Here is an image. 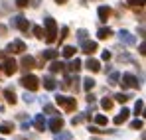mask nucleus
I'll list each match as a JSON object with an SVG mask.
<instances>
[{
    "mask_svg": "<svg viewBox=\"0 0 146 140\" xmlns=\"http://www.w3.org/2000/svg\"><path fill=\"white\" fill-rule=\"evenodd\" d=\"M55 140H71V132H55Z\"/></svg>",
    "mask_w": 146,
    "mask_h": 140,
    "instance_id": "25",
    "label": "nucleus"
},
{
    "mask_svg": "<svg viewBox=\"0 0 146 140\" xmlns=\"http://www.w3.org/2000/svg\"><path fill=\"white\" fill-rule=\"evenodd\" d=\"M34 126L38 130H44L46 128V118H44V115H38V117L34 118Z\"/></svg>",
    "mask_w": 146,
    "mask_h": 140,
    "instance_id": "20",
    "label": "nucleus"
},
{
    "mask_svg": "<svg viewBox=\"0 0 146 140\" xmlns=\"http://www.w3.org/2000/svg\"><path fill=\"white\" fill-rule=\"evenodd\" d=\"M119 79H121V73H119V71H113V73H111V77H109L111 85H117V83H119Z\"/></svg>",
    "mask_w": 146,
    "mask_h": 140,
    "instance_id": "28",
    "label": "nucleus"
},
{
    "mask_svg": "<svg viewBox=\"0 0 146 140\" xmlns=\"http://www.w3.org/2000/svg\"><path fill=\"white\" fill-rule=\"evenodd\" d=\"M46 126H49L53 132H59V130L63 128V118L61 117H53L49 122H46Z\"/></svg>",
    "mask_w": 146,
    "mask_h": 140,
    "instance_id": "9",
    "label": "nucleus"
},
{
    "mask_svg": "<svg viewBox=\"0 0 146 140\" xmlns=\"http://www.w3.org/2000/svg\"><path fill=\"white\" fill-rule=\"evenodd\" d=\"M115 99H117L119 103H126V101L130 99V95H128V93H117V95H115Z\"/></svg>",
    "mask_w": 146,
    "mask_h": 140,
    "instance_id": "30",
    "label": "nucleus"
},
{
    "mask_svg": "<svg viewBox=\"0 0 146 140\" xmlns=\"http://www.w3.org/2000/svg\"><path fill=\"white\" fill-rule=\"evenodd\" d=\"M81 49H83V53H87V55H93V53L97 51V42L83 40V42H81Z\"/></svg>",
    "mask_w": 146,
    "mask_h": 140,
    "instance_id": "8",
    "label": "nucleus"
},
{
    "mask_svg": "<svg viewBox=\"0 0 146 140\" xmlns=\"http://www.w3.org/2000/svg\"><path fill=\"white\" fill-rule=\"evenodd\" d=\"M77 40H79V42L87 40V30H77Z\"/></svg>",
    "mask_w": 146,
    "mask_h": 140,
    "instance_id": "33",
    "label": "nucleus"
},
{
    "mask_svg": "<svg viewBox=\"0 0 146 140\" xmlns=\"http://www.w3.org/2000/svg\"><path fill=\"white\" fill-rule=\"evenodd\" d=\"M0 140H4V138H0Z\"/></svg>",
    "mask_w": 146,
    "mask_h": 140,
    "instance_id": "45",
    "label": "nucleus"
},
{
    "mask_svg": "<svg viewBox=\"0 0 146 140\" xmlns=\"http://www.w3.org/2000/svg\"><path fill=\"white\" fill-rule=\"evenodd\" d=\"M44 113H48V115H59V113L55 111V107H53V105H49V103L44 105Z\"/></svg>",
    "mask_w": 146,
    "mask_h": 140,
    "instance_id": "26",
    "label": "nucleus"
},
{
    "mask_svg": "<svg viewBox=\"0 0 146 140\" xmlns=\"http://www.w3.org/2000/svg\"><path fill=\"white\" fill-rule=\"evenodd\" d=\"M20 65H22L26 71H30V69H34V67H36V59H34L32 55H24V57H22V61H20Z\"/></svg>",
    "mask_w": 146,
    "mask_h": 140,
    "instance_id": "12",
    "label": "nucleus"
},
{
    "mask_svg": "<svg viewBox=\"0 0 146 140\" xmlns=\"http://www.w3.org/2000/svg\"><path fill=\"white\" fill-rule=\"evenodd\" d=\"M65 69V65L61 63V61H57V59H51V65H49V71L51 73H59V71Z\"/></svg>",
    "mask_w": 146,
    "mask_h": 140,
    "instance_id": "16",
    "label": "nucleus"
},
{
    "mask_svg": "<svg viewBox=\"0 0 146 140\" xmlns=\"http://www.w3.org/2000/svg\"><path fill=\"white\" fill-rule=\"evenodd\" d=\"M142 126H144V122H142L140 118H136V120H132V122H130V128H132V130H140Z\"/></svg>",
    "mask_w": 146,
    "mask_h": 140,
    "instance_id": "29",
    "label": "nucleus"
},
{
    "mask_svg": "<svg viewBox=\"0 0 146 140\" xmlns=\"http://www.w3.org/2000/svg\"><path fill=\"white\" fill-rule=\"evenodd\" d=\"M16 71H18V63H16L12 57H8L6 63H4V73H6V75H14Z\"/></svg>",
    "mask_w": 146,
    "mask_h": 140,
    "instance_id": "10",
    "label": "nucleus"
},
{
    "mask_svg": "<svg viewBox=\"0 0 146 140\" xmlns=\"http://www.w3.org/2000/svg\"><path fill=\"white\" fill-rule=\"evenodd\" d=\"M119 40H121L124 46H134V44H136V38H134L128 30H121V32H119Z\"/></svg>",
    "mask_w": 146,
    "mask_h": 140,
    "instance_id": "7",
    "label": "nucleus"
},
{
    "mask_svg": "<svg viewBox=\"0 0 146 140\" xmlns=\"http://www.w3.org/2000/svg\"><path fill=\"white\" fill-rule=\"evenodd\" d=\"M97 14H99V20H101V22H107L109 16H111V8H109V6H99Z\"/></svg>",
    "mask_w": 146,
    "mask_h": 140,
    "instance_id": "13",
    "label": "nucleus"
},
{
    "mask_svg": "<svg viewBox=\"0 0 146 140\" xmlns=\"http://www.w3.org/2000/svg\"><path fill=\"white\" fill-rule=\"evenodd\" d=\"M42 83H44V87H46L48 91H53V89L57 87V83H55V79H53V77H49V75H46V77L42 79Z\"/></svg>",
    "mask_w": 146,
    "mask_h": 140,
    "instance_id": "14",
    "label": "nucleus"
},
{
    "mask_svg": "<svg viewBox=\"0 0 146 140\" xmlns=\"http://www.w3.org/2000/svg\"><path fill=\"white\" fill-rule=\"evenodd\" d=\"M95 122H97V124H107L109 120H107L105 115H97V117H95Z\"/></svg>",
    "mask_w": 146,
    "mask_h": 140,
    "instance_id": "34",
    "label": "nucleus"
},
{
    "mask_svg": "<svg viewBox=\"0 0 146 140\" xmlns=\"http://www.w3.org/2000/svg\"><path fill=\"white\" fill-rule=\"evenodd\" d=\"M44 26H46V30H44V38H46V42L48 44H53L55 40H57V24L53 18H46L44 20Z\"/></svg>",
    "mask_w": 146,
    "mask_h": 140,
    "instance_id": "1",
    "label": "nucleus"
},
{
    "mask_svg": "<svg viewBox=\"0 0 146 140\" xmlns=\"http://www.w3.org/2000/svg\"><path fill=\"white\" fill-rule=\"evenodd\" d=\"M10 26H12V28H18V30H22V32H28V28H30V22L26 20L24 16H16V18H12Z\"/></svg>",
    "mask_w": 146,
    "mask_h": 140,
    "instance_id": "6",
    "label": "nucleus"
},
{
    "mask_svg": "<svg viewBox=\"0 0 146 140\" xmlns=\"http://www.w3.org/2000/svg\"><path fill=\"white\" fill-rule=\"evenodd\" d=\"M0 57H2V53H0Z\"/></svg>",
    "mask_w": 146,
    "mask_h": 140,
    "instance_id": "44",
    "label": "nucleus"
},
{
    "mask_svg": "<svg viewBox=\"0 0 146 140\" xmlns=\"http://www.w3.org/2000/svg\"><path fill=\"white\" fill-rule=\"evenodd\" d=\"M67 34H69V28H67V26H63V28H61V36H59V40L63 42V40L67 38Z\"/></svg>",
    "mask_w": 146,
    "mask_h": 140,
    "instance_id": "35",
    "label": "nucleus"
},
{
    "mask_svg": "<svg viewBox=\"0 0 146 140\" xmlns=\"http://www.w3.org/2000/svg\"><path fill=\"white\" fill-rule=\"evenodd\" d=\"M93 87H95V79H91V77H85V79H83V89H85V91H91Z\"/></svg>",
    "mask_w": 146,
    "mask_h": 140,
    "instance_id": "24",
    "label": "nucleus"
},
{
    "mask_svg": "<svg viewBox=\"0 0 146 140\" xmlns=\"http://www.w3.org/2000/svg\"><path fill=\"white\" fill-rule=\"evenodd\" d=\"M67 69H69V73H77V71L81 69V59H71L69 61V65H67Z\"/></svg>",
    "mask_w": 146,
    "mask_h": 140,
    "instance_id": "18",
    "label": "nucleus"
},
{
    "mask_svg": "<svg viewBox=\"0 0 146 140\" xmlns=\"http://www.w3.org/2000/svg\"><path fill=\"white\" fill-rule=\"evenodd\" d=\"M101 57H103L105 61H109V59H111V51H109V49H105V51L101 53Z\"/></svg>",
    "mask_w": 146,
    "mask_h": 140,
    "instance_id": "38",
    "label": "nucleus"
},
{
    "mask_svg": "<svg viewBox=\"0 0 146 140\" xmlns=\"http://www.w3.org/2000/svg\"><path fill=\"white\" fill-rule=\"evenodd\" d=\"M142 109H144V101H142V99H138V101H136V105H134V113H136V115H140V113H142Z\"/></svg>",
    "mask_w": 146,
    "mask_h": 140,
    "instance_id": "32",
    "label": "nucleus"
},
{
    "mask_svg": "<svg viewBox=\"0 0 146 140\" xmlns=\"http://www.w3.org/2000/svg\"><path fill=\"white\" fill-rule=\"evenodd\" d=\"M16 4H18L20 8H26V6L30 4V0H16Z\"/></svg>",
    "mask_w": 146,
    "mask_h": 140,
    "instance_id": "39",
    "label": "nucleus"
},
{
    "mask_svg": "<svg viewBox=\"0 0 146 140\" xmlns=\"http://www.w3.org/2000/svg\"><path fill=\"white\" fill-rule=\"evenodd\" d=\"M6 51H8V53H24L26 51V44L22 42V40H14L12 44H8Z\"/></svg>",
    "mask_w": 146,
    "mask_h": 140,
    "instance_id": "5",
    "label": "nucleus"
},
{
    "mask_svg": "<svg viewBox=\"0 0 146 140\" xmlns=\"http://www.w3.org/2000/svg\"><path fill=\"white\" fill-rule=\"evenodd\" d=\"M130 6H144V0H128Z\"/></svg>",
    "mask_w": 146,
    "mask_h": 140,
    "instance_id": "37",
    "label": "nucleus"
},
{
    "mask_svg": "<svg viewBox=\"0 0 146 140\" xmlns=\"http://www.w3.org/2000/svg\"><path fill=\"white\" fill-rule=\"evenodd\" d=\"M55 105L61 107V109L67 111V113H71V111L77 109V101H75L73 97H65V95H57V97H55Z\"/></svg>",
    "mask_w": 146,
    "mask_h": 140,
    "instance_id": "2",
    "label": "nucleus"
},
{
    "mask_svg": "<svg viewBox=\"0 0 146 140\" xmlns=\"http://www.w3.org/2000/svg\"><path fill=\"white\" fill-rule=\"evenodd\" d=\"M138 49H140V53H142V55L146 53V51H144V49H146V46H144V44H140V47H138Z\"/></svg>",
    "mask_w": 146,
    "mask_h": 140,
    "instance_id": "42",
    "label": "nucleus"
},
{
    "mask_svg": "<svg viewBox=\"0 0 146 140\" xmlns=\"http://www.w3.org/2000/svg\"><path fill=\"white\" fill-rule=\"evenodd\" d=\"M101 107H103L105 111H111V109H113V101H111V99H103V101H101Z\"/></svg>",
    "mask_w": 146,
    "mask_h": 140,
    "instance_id": "31",
    "label": "nucleus"
},
{
    "mask_svg": "<svg viewBox=\"0 0 146 140\" xmlns=\"http://www.w3.org/2000/svg\"><path fill=\"white\" fill-rule=\"evenodd\" d=\"M128 115H130V111H128V109H122L121 113H119V117H115V124H122V122H126Z\"/></svg>",
    "mask_w": 146,
    "mask_h": 140,
    "instance_id": "15",
    "label": "nucleus"
},
{
    "mask_svg": "<svg viewBox=\"0 0 146 140\" xmlns=\"http://www.w3.org/2000/svg\"><path fill=\"white\" fill-rule=\"evenodd\" d=\"M55 2H57V4H65L67 0H55Z\"/></svg>",
    "mask_w": 146,
    "mask_h": 140,
    "instance_id": "43",
    "label": "nucleus"
},
{
    "mask_svg": "<svg viewBox=\"0 0 146 140\" xmlns=\"http://www.w3.org/2000/svg\"><path fill=\"white\" fill-rule=\"evenodd\" d=\"M14 130V124L10 122V120H6V122H0V134H10Z\"/></svg>",
    "mask_w": 146,
    "mask_h": 140,
    "instance_id": "17",
    "label": "nucleus"
},
{
    "mask_svg": "<svg viewBox=\"0 0 146 140\" xmlns=\"http://www.w3.org/2000/svg\"><path fill=\"white\" fill-rule=\"evenodd\" d=\"M59 53L55 51V49H46V51H42V59L46 61V59H55Z\"/></svg>",
    "mask_w": 146,
    "mask_h": 140,
    "instance_id": "21",
    "label": "nucleus"
},
{
    "mask_svg": "<svg viewBox=\"0 0 146 140\" xmlns=\"http://www.w3.org/2000/svg\"><path fill=\"white\" fill-rule=\"evenodd\" d=\"M20 85L34 93V91H38V87H40V79H38L36 75H24V77L20 79Z\"/></svg>",
    "mask_w": 146,
    "mask_h": 140,
    "instance_id": "3",
    "label": "nucleus"
},
{
    "mask_svg": "<svg viewBox=\"0 0 146 140\" xmlns=\"http://www.w3.org/2000/svg\"><path fill=\"white\" fill-rule=\"evenodd\" d=\"M121 85H122V89H126V87L138 89V87H140V83H138L136 75H132V73H124V75H122V77H121Z\"/></svg>",
    "mask_w": 146,
    "mask_h": 140,
    "instance_id": "4",
    "label": "nucleus"
},
{
    "mask_svg": "<svg viewBox=\"0 0 146 140\" xmlns=\"http://www.w3.org/2000/svg\"><path fill=\"white\" fill-rule=\"evenodd\" d=\"M32 32H34V36H36V38H40V40L44 38V28H42V26H34V28H32Z\"/></svg>",
    "mask_w": 146,
    "mask_h": 140,
    "instance_id": "27",
    "label": "nucleus"
},
{
    "mask_svg": "<svg viewBox=\"0 0 146 140\" xmlns=\"http://www.w3.org/2000/svg\"><path fill=\"white\" fill-rule=\"evenodd\" d=\"M4 97H6V103H10V105H14L18 99H16V93L12 91V89H6L4 91Z\"/></svg>",
    "mask_w": 146,
    "mask_h": 140,
    "instance_id": "22",
    "label": "nucleus"
},
{
    "mask_svg": "<svg viewBox=\"0 0 146 140\" xmlns=\"http://www.w3.org/2000/svg\"><path fill=\"white\" fill-rule=\"evenodd\" d=\"M85 67L91 71V73H97V71H101V61L95 59V57H89L87 63H85Z\"/></svg>",
    "mask_w": 146,
    "mask_h": 140,
    "instance_id": "11",
    "label": "nucleus"
},
{
    "mask_svg": "<svg viewBox=\"0 0 146 140\" xmlns=\"http://www.w3.org/2000/svg\"><path fill=\"white\" fill-rule=\"evenodd\" d=\"M111 36H113V30H111V28H101L97 32L99 40H107V38H111Z\"/></svg>",
    "mask_w": 146,
    "mask_h": 140,
    "instance_id": "19",
    "label": "nucleus"
},
{
    "mask_svg": "<svg viewBox=\"0 0 146 140\" xmlns=\"http://www.w3.org/2000/svg\"><path fill=\"white\" fill-rule=\"evenodd\" d=\"M24 101H26V103H32V101H34V97H32L30 93H26L24 95Z\"/></svg>",
    "mask_w": 146,
    "mask_h": 140,
    "instance_id": "41",
    "label": "nucleus"
},
{
    "mask_svg": "<svg viewBox=\"0 0 146 140\" xmlns=\"http://www.w3.org/2000/svg\"><path fill=\"white\" fill-rule=\"evenodd\" d=\"M89 132H93V134H99V132H105V130H99L97 126H89Z\"/></svg>",
    "mask_w": 146,
    "mask_h": 140,
    "instance_id": "40",
    "label": "nucleus"
},
{
    "mask_svg": "<svg viewBox=\"0 0 146 140\" xmlns=\"http://www.w3.org/2000/svg\"><path fill=\"white\" fill-rule=\"evenodd\" d=\"M83 120H85V117H83V115H81V117H73L71 118V124L75 126V124H79V122H83Z\"/></svg>",
    "mask_w": 146,
    "mask_h": 140,
    "instance_id": "36",
    "label": "nucleus"
},
{
    "mask_svg": "<svg viewBox=\"0 0 146 140\" xmlns=\"http://www.w3.org/2000/svg\"><path fill=\"white\" fill-rule=\"evenodd\" d=\"M75 51H77V49H75L73 46H65V47H63V51H61V53H63V57H67V59H71L73 55H75Z\"/></svg>",
    "mask_w": 146,
    "mask_h": 140,
    "instance_id": "23",
    "label": "nucleus"
}]
</instances>
